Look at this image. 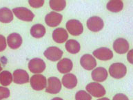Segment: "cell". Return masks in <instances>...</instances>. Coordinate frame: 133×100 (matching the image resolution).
Segmentation results:
<instances>
[{
	"instance_id": "6da1fadb",
	"label": "cell",
	"mask_w": 133,
	"mask_h": 100,
	"mask_svg": "<svg viewBox=\"0 0 133 100\" xmlns=\"http://www.w3.org/2000/svg\"><path fill=\"white\" fill-rule=\"evenodd\" d=\"M109 72L113 78L121 79L126 75L127 68L122 63H115L110 66Z\"/></svg>"
},
{
	"instance_id": "7a4b0ae2",
	"label": "cell",
	"mask_w": 133,
	"mask_h": 100,
	"mask_svg": "<svg viewBox=\"0 0 133 100\" xmlns=\"http://www.w3.org/2000/svg\"><path fill=\"white\" fill-rule=\"evenodd\" d=\"M12 12L18 19L25 22H32L35 17V15L31 10L24 7L13 8Z\"/></svg>"
},
{
	"instance_id": "3957f363",
	"label": "cell",
	"mask_w": 133,
	"mask_h": 100,
	"mask_svg": "<svg viewBox=\"0 0 133 100\" xmlns=\"http://www.w3.org/2000/svg\"><path fill=\"white\" fill-rule=\"evenodd\" d=\"M85 89L95 97H101L105 94V89L104 87L97 82L90 83L86 86Z\"/></svg>"
},
{
	"instance_id": "277c9868",
	"label": "cell",
	"mask_w": 133,
	"mask_h": 100,
	"mask_svg": "<svg viewBox=\"0 0 133 100\" xmlns=\"http://www.w3.org/2000/svg\"><path fill=\"white\" fill-rule=\"evenodd\" d=\"M68 31L73 36H78L83 32V25L79 20L70 19L66 23Z\"/></svg>"
},
{
	"instance_id": "5b68a950",
	"label": "cell",
	"mask_w": 133,
	"mask_h": 100,
	"mask_svg": "<svg viewBox=\"0 0 133 100\" xmlns=\"http://www.w3.org/2000/svg\"><path fill=\"white\" fill-rule=\"evenodd\" d=\"M30 85L34 90H44L47 85L46 77L40 74L35 75L30 79Z\"/></svg>"
},
{
	"instance_id": "8992f818",
	"label": "cell",
	"mask_w": 133,
	"mask_h": 100,
	"mask_svg": "<svg viewBox=\"0 0 133 100\" xmlns=\"http://www.w3.org/2000/svg\"><path fill=\"white\" fill-rule=\"evenodd\" d=\"M28 68L32 73H41L46 69V64L44 60L40 58H34L28 63Z\"/></svg>"
},
{
	"instance_id": "52a82bcc",
	"label": "cell",
	"mask_w": 133,
	"mask_h": 100,
	"mask_svg": "<svg viewBox=\"0 0 133 100\" xmlns=\"http://www.w3.org/2000/svg\"><path fill=\"white\" fill-rule=\"evenodd\" d=\"M62 89V83L60 80L55 77H51L48 79V84L46 91L50 94H57Z\"/></svg>"
},
{
	"instance_id": "ba28073f",
	"label": "cell",
	"mask_w": 133,
	"mask_h": 100,
	"mask_svg": "<svg viewBox=\"0 0 133 100\" xmlns=\"http://www.w3.org/2000/svg\"><path fill=\"white\" fill-rule=\"evenodd\" d=\"M44 55L48 60H50L52 62H56L62 58L63 51L56 46H50L44 51Z\"/></svg>"
},
{
	"instance_id": "9c48e42d",
	"label": "cell",
	"mask_w": 133,
	"mask_h": 100,
	"mask_svg": "<svg viewBox=\"0 0 133 100\" xmlns=\"http://www.w3.org/2000/svg\"><path fill=\"white\" fill-rule=\"evenodd\" d=\"M104 26L103 21L99 17L93 16L89 18L87 21V27L92 32H98L102 30Z\"/></svg>"
},
{
	"instance_id": "30bf717a",
	"label": "cell",
	"mask_w": 133,
	"mask_h": 100,
	"mask_svg": "<svg viewBox=\"0 0 133 100\" xmlns=\"http://www.w3.org/2000/svg\"><path fill=\"white\" fill-rule=\"evenodd\" d=\"M29 75L26 70L17 69L15 70L12 75V80L17 84H26L29 82Z\"/></svg>"
},
{
	"instance_id": "8fae6325",
	"label": "cell",
	"mask_w": 133,
	"mask_h": 100,
	"mask_svg": "<svg viewBox=\"0 0 133 100\" xmlns=\"http://www.w3.org/2000/svg\"><path fill=\"white\" fill-rule=\"evenodd\" d=\"M63 19L62 14L55 12H49L45 17L46 24L50 27H55L61 24Z\"/></svg>"
},
{
	"instance_id": "7c38bea8",
	"label": "cell",
	"mask_w": 133,
	"mask_h": 100,
	"mask_svg": "<svg viewBox=\"0 0 133 100\" xmlns=\"http://www.w3.org/2000/svg\"><path fill=\"white\" fill-rule=\"evenodd\" d=\"M80 64L84 69L88 70H92L97 66L96 59L90 54L83 55L80 59Z\"/></svg>"
},
{
	"instance_id": "4fadbf2b",
	"label": "cell",
	"mask_w": 133,
	"mask_h": 100,
	"mask_svg": "<svg viewBox=\"0 0 133 100\" xmlns=\"http://www.w3.org/2000/svg\"><path fill=\"white\" fill-rule=\"evenodd\" d=\"M93 55L99 59L106 61L113 57V52L109 48L101 47L93 51Z\"/></svg>"
},
{
	"instance_id": "5bb4252c",
	"label": "cell",
	"mask_w": 133,
	"mask_h": 100,
	"mask_svg": "<svg viewBox=\"0 0 133 100\" xmlns=\"http://www.w3.org/2000/svg\"><path fill=\"white\" fill-rule=\"evenodd\" d=\"M129 44L126 39L118 38L114 42L113 48L115 52L119 54H124L129 50Z\"/></svg>"
},
{
	"instance_id": "9a60e30c",
	"label": "cell",
	"mask_w": 133,
	"mask_h": 100,
	"mask_svg": "<svg viewBox=\"0 0 133 100\" xmlns=\"http://www.w3.org/2000/svg\"><path fill=\"white\" fill-rule=\"evenodd\" d=\"M8 46L12 49H17L22 46V38L21 35L16 32L9 35L7 37Z\"/></svg>"
},
{
	"instance_id": "2e32d148",
	"label": "cell",
	"mask_w": 133,
	"mask_h": 100,
	"mask_svg": "<svg viewBox=\"0 0 133 100\" xmlns=\"http://www.w3.org/2000/svg\"><path fill=\"white\" fill-rule=\"evenodd\" d=\"M68 35L66 29L63 28H58L52 32V39L58 44L64 43L68 39Z\"/></svg>"
},
{
	"instance_id": "e0dca14e",
	"label": "cell",
	"mask_w": 133,
	"mask_h": 100,
	"mask_svg": "<svg viewBox=\"0 0 133 100\" xmlns=\"http://www.w3.org/2000/svg\"><path fill=\"white\" fill-rule=\"evenodd\" d=\"M108 77V72L106 69L103 67L95 68L92 72V78L95 82H104Z\"/></svg>"
},
{
	"instance_id": "ac0fdd59",
	"label": "cell",
	"mask_w": 133,
	"mask_h": 100,
	"mask_svg": "<svg viewBox=\"0 0 133 100\" xmlns=\"http://www.w3.org/2000/svg\"><path fill=\"white\" fill-rule=\"evenodd\" d=\"M72 66H73L72 62L70 59L68 58H64L60 60L57 65L59 72L61 73H64V74L68 73L70 71H71L72 69Z\"/></svg>"
},
{
	"instance_id": "d6986e66",
	"label": "cell",
	"mask_w": 133,
	"mask_h": 100,
	"mask_svg": "<svg viewBox=\"0 0 133 100\" xmlns=\"http://www.w3.org/2000/svg\"><path fill=\"white\" fill-rule=\"evenodd\" d=\"M62 84L66 88L72 89L77 85V79L75 75L68 73L63 77Z\"/></svg>"
},
{
	"instance_id": "ffe728a7",
	"label": "cell",
	"mask_w": 133,
	"mask_h": 100,
	"mask_svg": "<svg viewBox=\"0 0 133 100\" xmlns=\"http://www.w3.org/2000/svg\"><path fill=\"white\" fill-rule=\"evenodd\" d=\"M13 20L12 11L8 8L4 7L0 8V22L2 23H10Z\"/></svg>"
},
{
	"instance_id": "44dd1931",
	"label": "cell",
	"mask_w": 133,
	"mask_h": 100,
	"mask_svg": "<svg viewBox=\"0 0 133 100\" xmlns=\"http://www.w3.org/2000/svg\"><path fill=\"white\" fill-rule=\"evenodd\" d=\"M30 34L35 38H41L46 34V28L42 24H35L30 29Z\"/></svg>"
},
{
	"instance_id": "7402d4cb",
	"label": "cell",
	"mask_w": 133,
	"mask_h": 100,
	"mask_svg": "<svg viewBox=\"0 0 133 100\" xmlns=\"http://www.w3.org/2000/svg\"><path fill=\"white\" fill-rule=\"evenodd\" d=\"M66 49L68 52H69L71 54H76L80 51V46L79 43L75 39H70L68 40L66 43Z\"/></svg>"
},
{
	"instance_id": "603a6c76",
	"label": "cell",
	"mask_w": 133,
	"mask_h": 100,
	"mask_svg": "<svg viewBox=\"0 0 133 100\" xmlns=\"http://www.w3.org/2000/svg\"><path fill=\"white\" fill-rule=\"evenodd\" d=\"M107 9L113 12H120L123 8V4L122 1H110L106 5Z\"/></svg>"
},
{
	"instance_id": "cb8c5ba5",
	"label": "cell",
	"mask_w": 133,
	"mask_h": 100,
	"mask_svg": "<svg viewBox=\"0 0 133 100\" xmlns=\"http://www.w3.org/2000/svg\"><path fill=\"white\" fill-rule=\"evenodd\" d=\"M12 82V74L8 70H4L0 73V84L2 86H9Z\"/></svg>"
},
{
	"instance_id": "d4e9b609",
	"label": "cell",
	"mask_w": 133,
	"mask_h": 100,
	"mask_svg": "<svg viewBox=\"0 0 133 100\" xmlns=\"http://www.w3.org/2000/svg\"><path fill=\"white\" fill-rule=\"evenodd\" d=\"M50 8L55 11H62L66 8V2L64 0H51L49 2Z\"/></svg>"
},
{
	"instance_id": "484cf974",
	"label": "cell",
	"mask_w": 133,
	"mask_h": 100,
	"mask_svg": "<svg viewBox=\"0 0 133 100\" xmlns=\"http://www.w3.org/2000/svg\"><path fill=\"white\" fill-rule=\"evenodd\" d=\"M76 100H91L92 97L85 90H79L75 95Z\"/></svg>"
},
{
	"instance_id": "4316f807",
	"label": "cell",
	"mask_w": 133,
	"mask_h": 100,
	"mask_svg": "<svg viewBox=\"0 0 133 100\" xmlns=\"http://www.w3.org/2000/svg\"><path fill=\"white\" fill-rule=\"evenodd\" d=\"M10 96V90L6 87L0 86V100L4 99L9 97Z\"/></svg>"
},
{
	"instance_id": "83f0119b",
	"label": "cell",
	"mask_w": 133,
	"mask_h": 100,
	"mask_svg": "<svg viewBox=\"0 0 133 100\" xmlns=\"http://www.w3.org/2000/svg\"><path fill=\"white\" fill-rule=\"evenodd\" d=\"M28 3L33 8H38L44 5V0H29Z\"/></svg>"
},
{
	"instance_id": "f1b7e54d",
	"label": "cell",
	"mask_w": 133,
	"mask_h": 100,
	"mask_svg": "<svg viewBox=\"0 0 133 100\" xmlns=\"http://www.w3.org/2000/svg\"><path fill=\"white\" fill-rule=\"evenodd\" d=\"M6 48V39L5 37L0 35V52L4 51Z\"/></svg>"
},
{
	"instance_id": "f546056e",
	"label": "cell",
	"mask_w": 133,
	"mask_h": 100,
	"mask_svg": "<svg viewBox=\"0 0 133 100\" xmlns=\"http://www.w3.org/2000/svg\"><path fill=\"white\" fill-rule=\"evenodd\" d=\"M112 100H129V99H128V97L124 94L118 93V94H116L113 97Z\"/></svg>"
},
{
	"instance_id": "4dcf8cb0",
	"label": "cell",
	"mask_w": 133,
	"mask_h": 100,
	"mask_svg": "<svg viewBox=\"0 0 133 100\" xmlns=\"http://www.w3.org/2000/svg\"><path fill=\"white\" fill-rule=\"evenodd\" d=\"M51 100H64V99L62 98H60V97H55V98H53Z\"/></svg>"
},
{
	"instance_id": "1f68e13d",
	"label": "cell",
	"mask_w": 133,
	"mask_h": 100,
	"mask_svg": "<svg viewBox=\"0 0 133 100\" xmlns=\"http://www.w3.org/2000/svg\"><path fill=\"white\" fill-rule=\"evenodd\" d=\"M97 100H110V99L108 98H107V97H103V98L99 99Z\"/></svg>"
},
{
	"instance_id": "d6a6232c",
	"label": "cell",
	"mask_w": 133,
	"mask_h": 100,
	"mask_svg": "<svg viewBox=\"0 0 133 100\" xmlns=\"http://www.w3.org/2000/svg\"><path fill=\"white\" fill-rule=\"evenodd\" d=\"M2 68H2V66H1V63H0V72H1V71L2 70Z\"/></svg>"
}]
</instances>
